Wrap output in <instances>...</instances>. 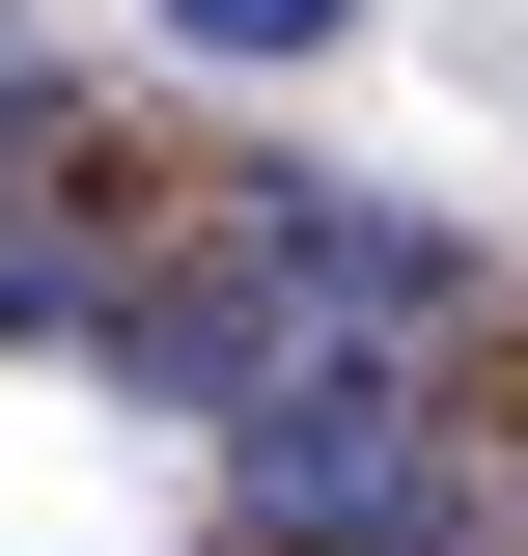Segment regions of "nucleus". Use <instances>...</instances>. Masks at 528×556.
<instances>
[{"label": "nucleus", "instance_id": "obj_3", "mask_svg": "<svg viewBox=\"0 0 528 556\" xmlns=\"http://www.w3.org/2000/svg\"><path fill=\"white\" fill-rule=\"evenodd\" d=\"M84 362H112V390H167V417H223L278 362V278H251V223H223V251H167V278H112V306H84Z\"/></svg>", "mask_w": 528, "mask_h": 556}, {"label": "nucleus", "instance_id": "obj_2", "mask_svg": "<svg viewBox=\"0 0 528 556\" xmlns=\"http://www.w3.org/2000/svg\"><path fill=\"white\" fill-rule=\"evenodd\" d=\"M251 278L278 306H334V334H417V362H501V251L473 223H417V195H334V167H251Z\"/></svg>", "mask_w": 528, "mask_h": 556}, {"label": "nucleus", "instance_id": "obj_4", "mask_svg": "<svg viewBox=\"0 0 528 556\" xmlns=\"http://www.w3.org/2000/svg\"><path fill=\"white\" fill-rule=\"evenodd\" d=\"M112 306V251H84V195H0V334H84Z\"/></svg>", "mask_w": 528, "mask_h": 556}, {"label": "nucleus", "instance_id": "obj_7", "mask_svg": "<svg viewBox=\"0 0 528 556\" xmlns=\"http://www.w3.org/2000/svg\"><path fill=\"white\" fill-rule=\"evenodd\" d=\"M501 473H528V334H501Z\"/></svg>", "mask_w": 528, "mask_h": 556}, {"label": "nucleus", "instance_id": "obj_5", "mask_svg": "<svg viewBox=\"0 0 528 556\" xmlns=\"http://www.w3.org/2000/svg\"><path fill=\"white\" fill-rule=\"evenodd\" d=\"M56 167H112V139H84V84H56V28H0V195H56Z\"/></svg>", "mask_w": 528, "mask_h": 556}, {"label": "nucleus", "instance_id": "obj_1", "mask_svg": "<svg viewBox=\"0 0 528 556\" xmlns=\"http://www.w3.org/2000/svg\"><path fill=\"white\" fill-rule=\"evenodd\" d=\"M223 501H251V556H501L473 390L417 334H334V306H278V362L223 390Z\"/></svg>", "mask_w": 528, "mask_h": 556}, {"label": "nucleus", "instance_id": "obj_6", "mask_svg": "<svg viewBox=\"0 0 528 556\" xmlns=\"http://www.w3.org/2000/svg\"><path fill=\"white\" fill-rule=\"evenodd\" d=\"M167 28H196V56H334L362 0H167Z\"/></svg>", "mask_w": 528, "mask_h": 556}]
</instances>
